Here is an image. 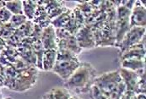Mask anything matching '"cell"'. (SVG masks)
Returning <instances> with one entry per match:
<instances>
[{
    "mask_svg": "<svg viewBox=\"0 0 146 99\" xmlns=\"http://www.w3.org/2000/svg\"><path fill=\"white\" fill-rule=\"evenodd\" d=\"M96 77V70L93 65L88 62H81L74 74L65 81V87L77 94L89 93Z\"/></svg>",
    "mask_w": 146,
    "mask_h": 99,
    "instance_id": "1",
    "label": "cell"
},
{
    "mask_svg": "<svg viewBox=\"0 0 146 99\" xmlns=\"http://www.w3.org/2000/svg\"><path fill=\"white\" fill-rule=\"evenodd\" d=\"M94 85L109 99H120L127 91L118 70L106 72L97 76Z\"/></svg>",
    "mask_w": 146,
    "mask_h": 99,
    "instance_id": "2",
    "label": "cell"
},
{
    "mask_svg": "<svg viewBox=\"0 0 146 99\" xmlns=\"http://www.w3.org/2000/svg\"><path fill=\"white\" fill-rule=\"evenodd\" d=\"M80 63L78 56L74 53L63 48H58L57 60L52 71L66 81L74 74Z\"/></svg>",
    "mask_w": 146,
    "mask_h": 99,
    "instance_id": "3",
    "label": "cell"
},
{
    "mask_svg": "<svg viewBox=\"0 0 146 99\" xmlns=\"http://www.w3.org/2000/svg\"><path fill=\"white\" fill-rule=\"evenodd\" d=\"M36 67H31L18 71V74L9 87V90L15 92H25L36 84L39 72Z\"/></svg>",
    "mask_w": 146,
    "mask_h": 99,
    "instance_id": "4",
    "label": "cell"
},
{
    "mask_svg": "<svg viewBox=\"0 0 146 99\" xmlns=\"http://www.w3.org/2000/svg\"><path fill=\"white\" fill-rule=\"evenodd\" d=\"M117 6L116 19V42L115 47L122 41L125 34L130 29V14L131 9L121 4V1Z\"/></svg>",
    "mask_w": 146,
    "mask_h": 99,
    "instance_id": "5",
    "label": "cell"
},
{
    "mask_svg": "<svg viewBox=\"0 0 146 99\" xmlns=\"http://www.w3.org/2000/svg\"><path fill=\"white\" fill-rule=\"evenodd\" d=\"M145 37V27H131L122 41L116 46L120 50V54L125 52L131 47L139 43Z\"/></svg>",
    "mask_w": 146,
    "mask_h": 99,
    "instance_id": "6",
    "label": "cell"
},
{
    "mask_svg": "<svg viewBox=\"0 0 146 99\" xmlns=\"http://www.w3.org/2000/svg\"><path fill=\"white\" fill-rule=\"evenodd\" d=\"M75 37L78 41L79 46L82 50L92 49L96 47L94 33L91 31V29L85 25L76 33Z\"/></svg>",
    "mask_w": 146,
    "mask_h": 99,
    "instance_id": "7",
    "label": "cell"
},
{
    "mask_svg": "<svg viewBox=\"0 0 146 99\" xmlns=\"http://www.w3.org/2000/svg\"><path fill=\"white\" fill-rule=\"evenodd\" d=\"M146 9L140 1H136L130 14L131 27H145Z\"/></svg>",
    "mask_w": 146,
    "mask_h": 99,
    "instance_id": "8",
    "label": "cell"
},
{
    "mask_svg": "<svg viewBox=\"0 0 146 99\" xmlns=\"http://www.w3.org/2000/svg\"><path fill=\"white\" fill-rule=\"evenodd\" d=\"M145 37L142 41L126 50L125 52L120 54V60L126 59H134V60H145Z\"/></svg>",
    "mask_w": 146,
    "mask_h": 99,
    "instance_id": "9",
    "label": "cell"
},
{
    "mask_svg": "<svg viewBox=\"0 0 146 99\" xmlns=\"http://www.w3.org/2000/svg\"><path fill=\"white\" fill-rule=\"evenodd\" d=\"M40 40L42 41L45 50H57L58 49L56 29L53 27V25H50L47 27L43 29Z\"/></svg>",
    "mask_w": 146,
    "mask_h": 99,
    "instance_id": "10",
    "label": "cell"
},
{
    "mask_svg": "<svg viewBox=\"0 0 146 99\" xmlns=\"http://www.w3.org/2000/svg\"><path fill=\"white\" fill-rule=\"evenodd\" d=\"M142 70L133 71V70H126L123 68H120L118 70L119 74L121 76V78L123 80V83L125 84L127 91H130V92H133L135 93L137 83H138L139 77V74Z\"/></svg>",
    "mask_w": 146,
    "mask_h": 99,
    "instance_id": "11",
    "label": "cell"
},
{
    "mask_svg": "<svg viewBox=\"0 0 146 99\" xmlns=\"http://www.w3.org/2000/svg\"><path fill=\"white\" fill-rule=\"evenodd\" d=\"M68 8L65 6L63 1H46L45 9L47 12L48 17L51 20L56 19L64 13ZM52 22V21H51Z\"/></svg>",
    "mask_w": 146,
    "mask_h": 99,
    "instance_id": "12",
    "label": "cell"
},
{
    "mask_svg": "<svg viewBox=\"0 0 146 99\" xmlns=\"http://www.w3.org/2000/svg\"><path fill=\"white\" fill-rule=\"evenodd\" d=\"M57 44H58V48L68 50L74 53V54H76L77 56L83 52V50L80 48V47L78 44L75 36H70L66 39L57 40Z\"/></svg>",
    "mask_w": 146,
    "mask_h": 99,
    "instance_id": "13",
    "label": "cell"
},
{
    "mask_svg": "<svg viewBox=\"0 0 146 99\" xmlns=\"http://www.w3.org/2000/svg\"><path fill=\"white\" fill-rule=\"evenodd\" d=\"M18 57L19 54L16 48L7 45L0 54V63L4 66H10L13 65Z\"/></svg>",
    "mask_w": 146,
    "mask_h": 99,
    "instance_id": "14",
    "label": "cell"
},
{
    "mask_svg": "<svg viewBox=\"0 0 146 99\" xmlns=\"http://www.w3.org/2000/svg\"><path fill=\"white\" fill-rule=\"evenodd\" d=\"M71 92L65 86H56L46 92L42 99H69Z\"/></svg>",
    "mask_w": 146,
    "mask_h": 99,
    "instance_id": "15",
    "label": "cell"
},
{
    "mask_svg": "<svg viewBox=\"0 0 146 99\" xmlns=\"http://www.w3.org/2000/svg\"><path fill=\"white\" fill-rule=\"evenodd\" d=\"M34 24L39 25L41 28L44 29L46 27H47L48 25H51V21L52 20L49 19L48 15L46 10L45 9L44 7L37 5V9L35 14V16L33 18V20H31Z\"/></svg>",
    "mask_w": 146,
    "mask_h": 99,
    "instance_id": "16",
    "label": "cell"
},
{
    "mask_svg": "<svg viewBox=\"0 0 146 99\" xmlns=\"http://www.w3.org/2000/svg\"><path fill=\"white\" fill-rule=\"evenodd\" d=\"M121 68L133 71H139L145 70V60H134L126 59L120 60Z\"/></svg>",
    "mask_w": 146,
    "mask_h": 99,
    "instance_id": "17",
    "label": "cell"
},
{
    "mask_svg": "<svg viewBox=\"0 0 146 99\" xmlns=\"http://www.w3.org/2000/svg\"><path fill=\"white\" fill-rule=\"evenodd\" d=\"M57 60V50H45L42 60V70L52 71Z\"/></svg>",
    "mask_w": 146,
    "mask_h": 99,
    "instance_id": "18",
    "label": "cell"
},
{
    "mask_svg": "<svg viewBox=\"0 0 146 99\" xmlns=\"http://www.w3.org/2000/svg\"><path fill=\"white\" fill-rule=\"evenodd\" d=\"M73 14H74L73 9H69L68 8L61 15H59L56 19L52 20L51 25H53V27L55 29L64 28L67 25V24L69 22V20H71V18L73 16Z\"/></svg>",
    "mask_w": 146,
    "mask_h": 99,
    "instance_id": "19",
    "label": "cell"
},
{
    "mask_svg": "<svg viewBox=\"0 0 146 99\" xmlns=\"http://www.w3.org/2000/svg\"><path fill=\"white\" fill-rule=\"evenodd\" d=\"M22 7H23V15L29 20H33L37 9V1L24 0L22 1Z\"/></svg>",
    "mask_w": 146,
    "mask_h": 99,
    "instance_id": "20",
    "label": "cell"
},
{
    "mask_svg": "<svg viewBox=\"0 0 146 99\" xmlns=\"http://www.w3.org/2000/svg\"><path fill=\"white\" fill-rule=\"evenodd\" d=\"M32 49L36 57V68L38 70H42V60H43L45 49L43 47L41 40L35 39L33 45H32Z\"/></svg>",
    "mask_w": 146,
    "mask_h": 99,
    "instance_id": "21",
    "label": "cell"
},
{
    "mask_svg": "<svg viewBox=\"0 0 146 99\" xmlns=\"http://www.w3.org/2000/svg\"><path fill=\"white\" fill-rule=\"evenodd\" d=\"M34 25L35 24L31 20H27L18 29L15 30V33L22 39L25 37H31L33 32Z\"/></svg>",
    "mask_w": 146,
    "mask_h": 99,
    "instance_id": "22",
    "label": "cell"
},
{
    "mask_svg": "<svg viewBox=\"0 0 146 99\" xmlns=\"http://www.w3.org/2000/svg\"><path fill=\"white\" fill-rule=\"evenodd\" d=\"M5 8L13 15H23V7L21 0H13V1H6Z\"/></svg>",
    "mask_w": 146,
    "mask_h": 99,
    "instance_id": "23",
    "label": "cell"
},
{
    "mask_svg": "<svg viewBox=\"0 0 146 99\" xmlns=\"http://www.w3.org/2000/svg\"><path fill=\"white\" fill-rule=\"evenodd\" d=\"M15 29L13 28L9 23L3 24V25L0 31V37L6 41L15 34Z\"/></svg>",
    "mask_w": 146,
    "mask_h": 99,
    "instance_id": "24",
    "label": "cell"
},
{
    "mask_svg": "<svg viewBox=\"0 0 146 99\" xmlns=\"http://www.w3.org/2000/svg\"><path fill=\"white\" fill-rule=\"evenodd\" d=\"M146 80H145V70H142L139 74V80L137 83L135 93H145L146 92Z\"/></svg>",
    "mask_w": 146,
    "mask_h": 99,
    "instance_id": "25",
    "label": "cell"
},
{
    "mask_svg": "<svg viewBox=\"0 0 146 99\" xmlns=\"http://www.w3.org/2000/svg\"><path fill=\"white\" fill-rule=\"evenodd\" d=\"M27 20H29L24 15H13L9 23L11 25V26L13 28H15L16 30L21 25H22L25 22H26Z\"/></svg>",
    "mask_w": 146,
    "mask_h": 99,
    "instance_id": "26",
    "label": "cell"
},
{
    "mask_svg": "<svg viewBox=\"0 0 146 99\" xmlns=\"http://www.w3.org/2000/svg\"><path fill=\"white\" fill-rule=\"evenodd\" d=\"M16 70L20 71V70H25V69H28V68H31V67H33V66H31L29 64H27L25 60H23L21 57H19L16 59V60L15 61V63L13 64L12 65Z\"/></svg>",
    "mask_w": 146,
    "mask_h": 99,
    "instance_id": "27",
    "label": "cell"
},
{
    "mask_svg": "<svg viewBox=\"0 0 146 99\" xmlns=\"http://www.w3.org/2000/svg\"><path fill=\"white\" fill-rule=\"evenodd\" d=\"M13 15L4 7H3L2 9H0V21L3 24H6L9 23L10 19L12 18Z\"/></svg>",
    "mask_w": 146,
    "mask_h": 99,
    "instance_id": "28",
    "label": "cell"
},
{
    "mask_svg": "<svg viewBox=\"0 0 146 99\" xmlns=\"http://www.w3.org/2000/svg\"><path fill=\"white\" fill-rule=\"evenodd\" d=\"M89 93H90V99H109L107 97H106L103 93H102L95 85L91 87Z\"/></svg>",
    "mask_w": 146,
    "mask_h": 99,
    "instance_id": "29",
    "label": "cell"
},
{
    "mask_svg": "<svg viewBox=\"0 0 146 99\" xmlns=\"http://www.w3.org/2000/svg\"><path fill=\"white\" fill-rule=\"evenodd\" d=\"M21 41H22V38H21V37L15 32V34H14L9 39L6 41V44L9 45V46H11V47L16 48V47L20 45Z\"/></svg>",
    "mask_w": 146,
    "mask_h": 99,
    "instance_id": "30",
    "label": "cell"
},
{
    "mask_svg": "<svg viewBox=\"0 0 146 99\" xmlns=\"http://www.w3.org/2000/svg\"><path fill=\"white\" fill-rule=\"evenodd\" d=\"M43 29L41 28L39 25H34V29H33V32H32V35L31 37L32 38H35V39H41V37H42V33Z\"/></svg>",
    "mask_w": 146,
    "mask_h": 99,
    "instance_id": "31",
    "label": "cell"
},
{
    "mask_svg": "<svg viewBox=\"0 0 146 99\" xmlns=\"http://www.w3.org/2000/svg\"><path fill=\"white\" fill-rule=\"evenodd\" d=\"M5 67L0 63V88L4 87L5 83Z\"/></svg>",
    "mask_w": 146,
    "mask_h": 99,
    "instance_id": "32",
    "label": "cell"
},
{
    "mask_svg": "<svg viewBox=\"0 0 146 99\" xmlns=\"http://www.w3.org/2000/svg\"><path fill=\"white\" fill-rule=\"evenodd\" d=\"M134 96V92H130V91H126L122 95L120 99H133Z\"/></svg>",
    "mask_w": 146,
    "mask_h": 99,
    "instance_id": "33",
    "label": "cell"
},
{
    "mask_svg": "<svg viewBox=\"0 0 146 99\" xmlns=\"http://www.w3.org/2000/svg\"><path fill=\"white\" fill-rule=\"evenodd\" d=\"M133 99H146L145 93H134Z\"/></svg>",
    "mask_w": 146,
    "mask_h": 99,
    "instance_id": "34",
    "label": "cell"
},
{
    "mask_svg": "<svg viewBox=\"0 0 146 99\" xmlns=\"http://www.w3.org/2000/svg\"><path fill=\"white\" fill-rule=\"evenodd\" d=\"M6 46H7L6 41L3 39V38H1V37H0V54H1V53L3 52V50L5 48V47H6Z\"/></svg>",
    "mask_w": 146,
    "mask_h": 99,
    "instance_id": "35",
    "label": "cell"
},
{
    "mask_svg": "<svg viewBox=\"0 0 146 99\" xmlns=\"http://www.w3.org/2000/svg\"><path fill=\"white\" fill-rule=\"evenodd\" d=\"M69 99H82L80 97H79L78 95H72L70 98H69Z\"/></svg>",
    "mask_w": 146,
    "mask_h": 99,
    "instance_id": "36",
    "label": "cell"
},
{
    "mask_svg": "<svg viewBox=\"0 0 146 99\" xmlns=\"http://www.w3.org/2000/svg\"><path fill=\"white\" fill-rule=\"evenodd\" d=\"M5 2L6 1H0V9H2L3 7L5 6Z\"/></svg>",
    "mask_w": 146,
    "mask_h": 99,
    "instance_id": "37",
    "label": "cell"
},
{
    "mask_svg": "<svg viewBox=\"0 0 146 99\" xmlns=\"http://www.w3.org/2000/svg\"><path fill=\"white\" fill-rule=\"evenodd\" d=\"M3 24L0 21V31H1V29H2V27H3Z\"/></svg>",
    "mask_w": 146,
    "mask_h": 99,
    "instance_id": "38",
    "label": "cell"
},
{
    "mask_svg": "<svg viewBox=\"0 0 146 99\" xmlns=\"http://www.w3.org/2000/svg\"><path fill=\"white\" fill-rule=\"evenodd\" d=\"M0 99H3V96H2V93H1V92H0Z\"/></svg>",
    "mask_w": 146,
    "mask_h": 99,
    "instance_id": "39",
    "label": "cell"
},
{
    "mask_svg": "<svg viewBox=\"0 0 146 99\" xmlns=\"http://www.w3.org/2000/svg\"><path fill=\"white\" fill-rule=\"evenodd\" d=\"M3 99H12L11 98H3Z\"/></svg>",
    "mask_w": 146,
    "mask_h": 99,
    "instance_id": "40",
    "label": "cell"
},
{
    "mask_svg": "<svg viewBox=\"0 0 146 99\" xmlns=\"http://www.w3.org/2000/svg\"><path fill=\"white\" fill-rule=\"evenodd\" d=\"M0 89H1V88H0ZM0 92H1V90H0Z\"/></svg>",
    "mask_w": 146,
    "mask_h": 99,
    "instance_id": "41",
    "label": "cell"
}]
</instances>
